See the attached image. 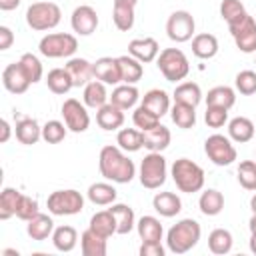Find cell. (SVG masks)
Here are the masks:
<instances>
[{"mask_svg":"<svg viewBox=\"0 0 256 256\" xmlns=\"http://www.w3.org/2000/svg\"><path fill=\"white\" fill-rule=\"evenodd\" d=\"M170 116H172V122L182 130H188L196 124L194 106H188V104H182V102H174V106L170 110Z\"/></svg>","mask_w":256,"mask_h":256,"instance_id":"40","label":"cell"},{"mask_svg":"<svg viewBox=\"0 0 256 256\" xmlns=\"http://www.w3.org/2000/svg\"><path fill=\"white\" fill-rule=\"evenodd\" d=\"M18 62L22 64V68H24V72L28 74V78H30V82H32V84H36V82H40V80H42L44 70H42L40 60H38L34 54L26 52V54H22V56H20V60H18Z\"/></svg>","mask_w":256,"mask_h":256,"instance_id":"47","label":"cell"},{"mask_svg":"<svg viewBox=\"0 0 256 256\" xmlns=\"http://www.w3.org/2000/svg\"><path fill=\"white\" fill-rule=\"evenodd\" d=\"M238 182L246 190H256V162L242 160L238 166Z\"/></svg>","mask_w":256,"mask_h":256,"instance_id":"46","label":"cell"},{"mask_svg":"<svg viewBox=\"0 0 256 256\" xmlns=\"http://www.w3.org/2000/svg\"><path fill=\"white\" fill-rule=\"evenodd\" d=\"M136 230H138V236L142 242H160L162 234H164L160 220L154 216H142L136 222Z\"/></svg>","mask_w":256,"mask_h":256,"instance_id":"30","label":"cell"},{"mask_svg":"<svg viewBox=\"0 0 256 256\" xmlns=\"http://www.w3.org/2000/svg\"><path fill=\"white\" fill-rule=\"evenodd\" d=\"M48 212L54 216H72L82 212L84 208V196L78 190H54L46 200Z\"/></svg>","mask_w":256,"mask_h":256,"instance_id":"8","label":"cell"},{"mask_svg":"<svg viewBox=\"0 0 256 256\" xmlns=\"http://www.w3.org/2000/svg\"><path fill=\"white\" fill-rule=\"evenodd\" d=\"M14 42V34L8 26H0V50H8Z\"/></svg>","mask_w":256,"mask_h":256,"instance_id":"53","label":"cell"},{"mask_svg":"<svg viewBox=\"0 0 256 256\" xmlns=\"http://www.w3.org/2000/svg\"><path fill=\"white\" fill-rule=\"evenodd\" d=\"M140 256H164V248L160 242H142Z\"/></svg>","mask_w":256,"mask_h":256,"instance_id":"52","label":"cell"},{"mask_svg":"<svg viewBox=\"0 0 256 256\" xmlns=\"http://www.w3.org/2000/svg\"><path fill=\"white\" fill-rule=\"evenodd\" d=\"M20 198H22V194L16 188H4L0 192V220H8V218L16 216Z\"/></svg>","mask_w":256,"mask_h":256,"instance_id":"43","label":"cell"},{"mask_svg":"<svg viewBox=\"0 0 256 256\" xmlns=\"http://www.w3.org/2000/svg\"><path fill=\"white\" fill-rule=\"evenodd\" d=\"M128 54L134 56L136 60H140L142 64H146V62H152V60L158 58L160 46H158V42H156L154 38H150V36H146V38H134V40H130V44H128Z\"/></svg>","mask_w":256,"mask_h":256,"instance_id":"16","label":"cell"},{"mask_svg":"<svg viewBox=\"0 0 256 256\" xmlns=\"http://www.w3.org/2000/svg\"><path fill=\"white\" fill-rule=\"evenodd\" d=\"M98 168L106 180L116 184H128L136 176L134 162L122 152L120 146H104L98 156Z\"/></svg>","mask_w":256,"mask_h":256,"instance_id":"1","label":"cell"},{"mask_svg":"<svg viewBox=\"0 0 256 256\" xmlns=\"http://www.w3.org/2000/svg\"><path fill=\"white\" fill-rule=\"evenodd\" d=\"M62 118H64V124L68 126L70 132H86L88 126H90V116L86 112V104H80V100L76 98H68L64 100L62 108Z\"/></svg>","mask_w":256,"mask_h":256,"instance_id":"11","label":"cell"},{"mask_svg":"<svg viewBox=\"0 0 256 256\" xmlns=\"http://www.w3.org/2000/svg\"><path fill=\"white\" fill-rule=\"evenodd\" d=\"M142 138H144V148L150 150V152H162L168 148L170 144V130L162 124H156L154 128L150 130H144L142 132Z\"/></svg>","mask_w":256,"mask_h":256,"instance_id":"19","label":"cell"},{"mask_svg":"<svg viewBox=\"0 0 256 256\" xmlns=\"http://www.w3.org/2000/svg\"><path fill=\"white\" fill-rule=\"evenodd\" d=\"M116 144L126 150V152H138L140 148H144V138H142V130L136 128H122L116 136Z\"/></svg>","mask_w":256,"mask_h":256,"instance_id":"41","label":"cell"},{"mask_svg":"<svg viewBox=\"0 0 256 256\" xmlns=\"http://www.w3.org/2000/svg\"><path fill=\"white\" fill-rule=\"evenodd\" d=\"M230 34L240 52H244V54L256 52V20L250 14L242 22L230 26Z\"/></svg>","mask_w":256,"mask_h":256,"instance_id":"12","label":"cell"},{"mask_svg":"<svg viewBox=\"0 0 256 256\" xmlns=\"http://www.w3.org/2000/svg\"><path fill=\"white\" fill-rule=\"evenodd\" d=\"M204 120L210 128H222L228 122V110L220 108V106H206Z\"/></svg>","mask_w":256,"mask_h":256,"instance_id":"51","label":"cell"},{"mask_svg":"<svg viewBox=\"0 0 256 256\" xmlns=\"http://www.w3.org/2000/svg\"><path fill=\"white\" fill-rule=\"evenodd\" d=\"M156 66L168 82L184 80L190 72L188 58L180 48H164L156 58Z\"/></svg>","mask_w":256,"mask_h":256,"instance_id":"4","label":"cell"},{"mask_svg":"<svg viewBox=\"0 0 256 256\" xmlns=\"http://www.w3.org/2000/svg\"><path fill=\"white\" fill-rule=\"evenodd\" d=\"M108 210L114 214V220H116V234H128V232L136 226L134 210H132L128 204H110Z\"/></svg>","mask_w":256,"mask_h":256,"instance_id":"32","label":"cell"},{"mask_svg":"<svg viewBox=\"0 0 256 256\" xmlns=\"http://www.w3.org/2000/svg\"><path fill=\"white\" fill-rule=\"evenodd\" d=\"M152 206L154 210L164 216V218H172L182 210V200L174 194V192H158L152 198Z\"/></svg>","mask_w":256,"mask_h":256,"instance_id":"22","label":"cell"},{"mask_svg":"<svg viewBox=\"0 0 256 256\" xmlns=\"http://www.w3.org/2000/svg\"><path fill=\"white\" fill-rule=\"evenodd\" d=\"M250 250L256 254V234H250Z\"/></svg>","mask_w":256,"mask_h":256,"instance_id":"57","label":"cell"},{"mask_svg":"<svg viewBox=\"0 0 256 256\" xmlns=\"http://www.w3.org/2000/svg\"><path fill=\"white\" fill-rule=\"evenodd\" d=\"M20 2H22V0H0V10H4V12L14 10V8L20 6Z\"/></svg>","mask_w":256,"mask_h":256,"instance_id":"54","label":"cell"},{"mask_svg":"<svg viewBox=\"0 0 256 256\" xmlns=\"http://www.w3.org/2000/svg\"><path fill=\"white\" fill-rule=\"evenodd\" d=\"M26 232H28V236L32 240L42 242V240H46L54 232V222H52V218L48 214H36L32 220H28Z\"/></svg>","mask_w":256,"mask_h":256,"instance_id":"27","label":"cell"},{"mask_svg":"<svg viewBox=\"0 0 256 256\" xmlns=\"http://www.w3.org/2000/svg\"><path fill=\"white\" fill-rule=\"evenodd\" d=\"M84 104L88 108H102L104 104H108V92H106V84L100 82V80H90L86 86H84Z\"/></svg>","mask_w":256,"mask_h":256,"instance_id":"25","label":"cell"},{"mask_svg":"<svg viewBox=\"0 0 256 256\" xmlns=\"http://www.w3.org/2000/svg\"><path fill=\"white\" fill-rule=\"evenodd\" d=\"M174 102H182V104H188V106H198L200 100H202V90L196 82H182L176 86L174 90Z\"/></svg>","mask_w":256,"mask_h":256,"instance_id":"37","label":"cell"},{"mask_svg":"<svg viewBox=\"0 0 256 256\" xmlns=\"http://www.w3.org/2000/svg\"><path fill=\"white\" fill-rule=\"evenodd\" d=\"M250 208H252V214H256V194L250 198Z\"/></svg>","mask_w":256,"mask_h":256,"instance_id":"58","label":"cell"},{"mask_svg":"<svg viewBox=\"0 0 256 256\" xmlns=\"http://www.w3.org/2000/svg\"><path fill=\"white\" fill-rule=\"evenodd\" d=\"M78 242V234L72 226H58L52 232V244L60 252H72Z\"/></svg>","mask_w":256,"mask_h":256,"instance_id":"38","label":"cell"},{"mask_svg":"<svg viewBox=\"0 0 256 256\" xmlns=\"http://www.w3.org/2000/svg\"><path fill=\"white\" fill-rule=\"evenodd\" d=\"M66 130H68V126L62 124L60 120H48L42 126V140L48 144H58L66 138Z\"/></svg>","mask_w":256,"mask_h":256,"instance_id":"45","label":"cell"},{"mask_svg":"<svg viewBox=\"0 0 256 256\" xmlns=\"http://www.w3.org/2000/svg\"><path fill=\"white\" fill-rule=\"evenodd\" d=\"M248 228H250V234H256V214H252V218L248 222Z\"/></svg>","mask_w":256,"mask_h":256,"instance_id":"56","label":"cell"},{"mask_svg":"<svg viewBox=\"0 0 256 256\" xmlns=\"http://www.w3.org/2000/svg\"><path fill=\"white\" fill-rule=\"evenodd\" d=\"M170 172H172V180L180 192L194 194L204 188V170L188 158H178L172 164Z\"/></svg>","mask_w":256,"mask_h":256,"instance_id":"3","label":"cell"},{"mask_svg":"<svg viewBox=\"0 0 256 256\" xmlns=\"http://www.w3.org/2000/svg\"><path fill=\"white\" fill-rule=\"evenodd\" d=\"M36 214H40V210H38V200H36V198H30V196H26V194H22V198H20V202H18L16 216H18L20 220L28 222V220H32Z\"/></svg>","mask_w":256,"mask_h":256,"instance_id":"50","label":"cell"},{"mask_svg":"<svg viewBox=\"0 0 256 256\" xmlns=\"http://www.w3.org/2000/svg\"><path fill=\"white\" fill-rule=\"evenodd\" d=\"M118 66H120V76L124 84H136L144 76L142 62L136 60L134 56H118Z\"/></svg>","mask_w":256,"mask_h":256,"instance_id":"31","label":"cell"},{"mask_svg":"<svg viewBox=\"0 0 256 256\" xmlns=\"http://www.w3.org/2000/svg\"><path fill=\"white\" fill-rule=\"evenodd\" d=\"M198 208L204 216H216L222 212L224 208V196L220 190L216 188H208L200 194V200H198Z\"/></svg>","mask_w":256,"mask_h":256,"instance_id":"29","label":"cell"},{"mask_svg":"<svg viewBox=\"0 0 256 256\" xmlns=\"http://www.w3.org/2000/svg\"><path fill=\"white\" fill-rule=\"evenodd\" d=\"M220 16L226 20V24L230 28V26L242 22L248 16V12L240 0H222L220 2Z\"/></svg>","mask_w":256,"mask_h":256,"instance_id":"39","label":"cell"},{"mask_svg":"<svg viewBox=\"0 0 256 256\" xmlns=\"http://www.w3.org/2000/svg\"><path fill=\"white\" fill-rule=\"evenodd\" d=\"M114 2H126V4H132V6H136V2H138V0H114Z\"/></svg>","mask_w":256,"mask_h":256,"instance_id":"60","label":"cell"},{"mask_svg":"<svg viewBox=\"0 0 256 256\" xmlns=\"http://www.w3.org/2000/svg\"><path fill=\"white\" fill-rule=\"evenodd\" d=\"M88 228H92L96 234L104 236V238H110L112 234H116V220H114V214L110 210H100L96 212L92 218H90V224Z\"/></svg>","mask_w":256,"mask_h":256,"instance_id":"35","label":"cell"},{"mask_svg":"<svg viewBox=\"0 0 256 256\" xmlns=\"http://www.w3.org/2000/svg\"><path fill=\"white\" fill-rule=\"evenodd\" d=\"M140 184L148 190H156L166 182V158L160 152H150L140 162Z\"/></svg>","mask_w":256,"mask_h":256,"instance_id":"7","label":"cell"},{"mask_svg":"<svg viewBox=\"0 0 256 256\" xmlns=\"http://www.w3.org/2000/svg\"><path fill=\"white\" fill-rule=\"evenodd\" d=\"M14 132H16V140L20 144H26V146L36 144L42 138V128L38 126V122L34 118H20L16 122Z\"/></svg>","mask_w":256,"mask_h":256,"instance_id":"23","label":"cell"},{"mask_svg":"<svg viewBox=\"0 0 256 256\" xmlns=\"http://www.w3.org/2000/svg\"><path fill=\"white\" fill-rule=\"evenodd\" d=\"M142 106H146L150 112H154L158 118H162L170 110V96L160 88H152L142 96Z\"/></svg>","mask_w":256,"mask_h":256,"instance_id":"26","label":"cell"},{"mask_svg":"<svg viewBox=\"0 0 256 256\" xmlns=\"http://www.w3.org/2000/svg\"><path fill=\"white\" fill-rule=\"evenodd\" d=\"M2 84L12 94H24L32 82H30L28 74L24 72L22 64L20 62H12L2 70Z\"/></svg>","mask_w":256,"mask_h":256,"instance_id":"13","label":"cell"},{"mask_svg":"<svg viewBox=\"0 0 256 256\" xmlns=\"http://www.w3.org/2000/svg\"><path fill=\"white\" fill-rule=\"evenodd\" d=\"M132 122L136 124V128L138 130H150V128H154L156 124H160V118L154 114V112H150L146 106H138L136 110H134V114H132Z\"/></svg>","mask_w":256,"mask_h":256,"instance_id":"48","label":"cell"},{"mask_svg":"<svg viewBox=\"0 0 256 256\" xmlns=\"http://www.w3.org/2000/svg\"><path fill=\"white\" fill-rule=\"evenodd\" d=\"M204 152L216 166H230L236 160V148L230 138L222 134H212L204 142Z\"/></svg>","mask_w":256,"mask_h":256,"instance_id":"9","label":"cell"},{"mask_svg":"<svg viewBox=\"0 0 256 256\" xmlns=\"http://www.w3.org/2000/svg\"><path fill=\"white\" fill-rule=\"evenodd\" d=\"M232 234L224 228H216L208 236V248L212 254H228L232 250Z\"/></svg>","mask_w":256,"mask_h":256,"instance_id":"44","label":"cell"},{"mask_svg":"<svg viewBox=\"0 0 256 256\" xmlns=\"http://www.w3.org/2000/svg\"><path fill=\"white\" fill-rule=\"evenodd\" d=\"M138 98H140V92H138V88L134 84H122V86H116L112 90L110 102L116 104L122 110H130V108L136 106Z\"/></svg>","mask_w":256,"mask_h":256,"instance_id":"28","label":"cell"},{"mask_svg":"<svg viewBox=\"0 0 256 256\" xmlns=\"http://www.w3.org/2000/svg\"><path fill=\"white\" fill-rule=\"evenodd\" d=\"M234 104H236V92L230 86H214L208 90L206 106H220L230 110Z\"/></svg>","mask_w":256,"mask_h":256,"instance_id":"34","label":"cell"},{"mask_svg":"<svg viewBox=\"0 0 256 256\" xmlns=\"http://www.w3.org/2000/svg\"><path fill=\"white\" fill-rule=\"evenodd\" d=\"M192 54L200 60H210L218 54V40L214 34L202 32L192 38Z\"/></svg>","mask_w":256,"mask_h":256,"instance_id":"21","label":"cell"},{"mask_svg":"<svg viewBox=\"0 0 256 256\" xmlns=\"http://www.w3.org/2000/svg\"><path fill=\"white\" fill-rule=\"evenodd\" d=\"M60 18H62L60 6L54 2H34L26 10V24L38 32L56 28Z\"/></svg>","mask_w":256,"mask_h":256,"instance_id":"5","label":"cell"},{"mask_svg":"<svg viewBox=\"0 0 256 256\" xmlns=\"http://www.w3.org/2000/svg\"><path fill=\"white\" fill-rule=\"evenodd\" d=\"M194 30H196V22L192 14L186 10H176L166 20V34L172 42H188L194 36Z\"/></svg>","mask_w":256,"mask_h":256,"instance_id":"10","label":"cell"},{"mask_svg":"<svg viewBox=\"0 0 256 256\" xmlns=\"http://www.w3.org/2000/svg\"><path fill=\"white\" fill-rule=\"evenodd\" d=\"M2 254H6V256H18V252H16V250H4Z\"/></svg>","mask_w":256,"mask_h":256,"instance_id":"59","label":"cell"},{"mask_svg":"<svg viewBox=\"0 0 256 256\" xmlns=\"http://www.w3.org/2000/svg\"><path fill=\"white\" fill-rule=\"evenodd\" d=\"M96 124L106 132L118 130L124 124V110L118 108L116 104L108 102V104H104L102 108L96 110Z\"/></svg>","mask_w":256,"mask_h":256,"instance_id":"17","label":"cell"},{"mask_svg":"<svg viewBox=\"0 0 256 256\" xmlns=\"http://www.w3.org/2000/svg\"><path fill=\"white\" fill-rule=\"evenodd\" d=\"M94 70V78L104 82V84H118L122 82L120 76V66H118V58H110V56H102L92 64Z\"/></svg>","mask_w":256,"mask_h":256,"instance_id":"15","label":"cell"},{"mask_svg":"<svg viewBox=\"0 0 256 256\" xmlns=\"http://www.w3.org/2000/svg\"><path fill=\"white\" fill-rule=\"evenodd\" d=\"M70 24H72V30L80 36H90L96 28H98V14L92 6H78L74 8L72 12V18H70Z\"/></svg>","mask_w":256,"mask_h":256,"instance_id":"14","label":"cell"},{"mask_svg":"<svg viewBox=\"0 0 256 256\" xmlns=\"http://www.w3.org/2000/svg\"><path fill=\"white\" fill-rule=\"evenodd\" d=\"M112 20H114V24H116L118 30L128 32L134 26V6L132 4H126V2H114Z\"/></svg>","mask_w":256,"mask_h":256,"instance_id":"42","label":"cell"},{"mask_svg":"<svg viewBox=\"0 0 256 256\" xmlns=\"http://www.w3.org/2000/svg\"><path fill=\"white\" fill-rule=\"evenodd\" d=\"M200 234H202L200 224L192 218H184L168 230V234H166L168 250L172 254H186L188 250H192L198 244Z\"/></svg>","mask_w":256,"mask_h":256,"instance_id":"2","label":"cell"},{"mask_svg":"<svg viewBox=\"0 0 256 256\" xmlns=\"http://www.w3.org/2000/svg\"><path fill=\"white\" fill-rule=\"evenodd\" d=\"M0 126H2L0 142H8V138H10V124H8V120H2V122H0Z\"/></svg>","mask_w":256,"mask_h":256,"instance_id":"55","label":"cell"},{"mask_svg":"<svg viewBox=\"0 0 256 256\" xmlns=\"http://www.w3.org/2000/svg\"><path fill=\"white\" fill-rule=\"evenodd\" d=\"M234 84H236V90L244 96H250L256 92V72L254 70H242L236 74L234 78Z\"/></svg>","mask_w":256,"mask_h":256,"instance_id":"49","label":"cell"},{"mask_svg":"<svg viewBox=\"0 0 256 256\" xmlns=\"http://www.w3.org/2000/svg\"><path fill=\"white\" fill-rule=\"evenodd\" d=\"M228 136L238 142V144H244V142H250L254 138V122L246 116H236L228 122Z\"/></svg>","mask_w":256,"mask_h":256,"instance_id":"24","label":"cell"},{"mask_svg":"<svg viewBox=\"0 0 256 256\" xmlns=\"http://www.w3.org/2000/svg\"><path fill=\"white\" fill-rule=\"evenodd\" d=\"M38 50L46 58H68L78 50V40L74 34L54 32V34H46L40 40Z\"/></svg>","mask_w":256,"mask_h":256,"instance_id":"6","label":"cell"},{"mask_svg":"<svg viewBox=\"0 0 256 256\" xmlns=\"http://www.w3.org/2000/svg\"><path fill=\"white\" fill-rule=\"evenodd\" d=\"M116 188L108 182H96V184H90L86 196L92 204H98V206H108V204H114L116 200Z\"/></svg>","mask_w":256,"mask_h":256,"instance_id":"33","label":"cell"},{"mask_svg":"<svg viewBox=\"0 0 256 256\" xmlns=\"http://www.w3.org/2000/svg\"><path fill=\"white\" fill-rule=\"evenodd\" d=\"M72 78V84L76 88L86 86L90 80H94V70H92V62H88L86 58H70L64 66Z\"/></svg>","mask_w":256,"mask_h":256,"instance_id":"18","label":"cell"},{"mask_svg":"<svg viewBox=\"0 0 256 256\" xmlns=\"http://www.w3.org/2000/svg\"><path fill=\"white\" fill-rule=\"evenodd\" d=\"M46 84H48V90L54 94H66L70 92V88H74L72 78L66 68H52L46 76Z\"/></svg>","mask_w":256,"mask_h":256,"instance_id":"36","label":"cell"},{"mask_svg":"<svg viewBox=\"0 0 256 256\" xmlns=\"http://www.w3.org/2000/svg\"><path fill=\"white\" fill-rule=\"evenodd\" d=\"M106 240H108V238L96 234L92 228H86V230L82 232V236H80L82 254H84V256H106V252H108Z\"/></svg>","mask_w":256,"mask_h":256,"instance_id":"20","label":"cell"}]
</instances>
